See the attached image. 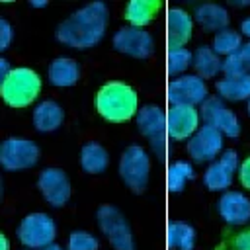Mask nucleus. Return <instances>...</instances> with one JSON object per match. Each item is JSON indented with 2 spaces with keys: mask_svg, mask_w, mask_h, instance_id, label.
Instances as JSON below:
<instances>
[{
  "mask_svg": "<svg viewBox=\"0 0 250 250\" xmlns=\"http://www.w3.org/2000/svg\"><path fill=\"white\" fill-rule=\"evenodd\" d=\"M107 27V6L104 2H90L72 12L57 25L55 37L70 49H90L98 45Z\"/></svg>",
  "mask_w": 250,
  "mask_h": 250,
  "instance_id": "f257e3e1",
  "label": "nucleus"
},
{
  "mask_svg": "<svg viewBox=\"0 0 250 250\" xmlns=\"http://www.w3.org/2000/svg\"><path fill=\"white\" fill-rule=\"evenodd\" d=\"M96 109L105 121H111V123L129 121L139 111L137 92L125 82L111 80L98 90Z\"/></svg>",
  "mask_w": 250,
  "mask_h": 250,
  "instance_id": "f03ea898",
  "label": "nucleus"
},
{
  "mask_svg": "<svg viewBox=\"0 0 250 250\" xmlns=\"http://www.w3.org/2000/svg\"><path fill=\"white\" fill-rule=\"evenodd\" d=\"M41 92V78L35 70L27 66L14 68L2 82H0V94L2 100L10 107H27L31 105Z\"/></svg>",
  "mask_w": 250,
  "mask_h": 250,
  "instance_id": "7ed1b4c3",
  "label": "nucleus"
},
{
  "mask_svg": "<svg viewBox=\"0 0 250 250\" xmlns=\"http://www.w3.org/2000/svg\"><path fill=\"white\" fill-rule=\"evenodd\" d=\"M137 129L150 143L152 152L160 162L168 156V129H166V111L154 104H146L137 111Z\"/></svg>",
  "mask_w": 250,
  "mask_h": 250,
  "instance_id": "20e7f679",
  "label": "nucleus"
},
{
  "mask_svg": "<svg viewBox=\"0 0 250 250\" xmlns=\"http://www.w3.org/2000/svg\"><path fill=\"white\" fill-rule=\"evenodd\" d=\"M150 158L146 150L139 145H131L123 150L119 158V176L133 193H143L148 184Z\"/></svg>",
  "mask_w": 250,
  "mask_h": 250,
  "instance_id": "39448f33",
  "label": "nucleus"
},
{
  "mask_svg": "<svg viewBox=\"0 0 250 250\" xmlns=\"http://www.w3.org/2000/svg\"><path fill=\"white\" fill-rule=\"evenodd\" d=\"M96 221L104 236L115 250H135V238L125 215L115 205H102L96 211Z\"/></svg>",
  "mask_w": 250,
  "mask_h": 250,
  "instance_id": "423d86ee",
  "label": "nucleus"
},
{
  "mask_svg": "<svg viewBox=\"0 0 250 250\" xmlns=\"http://www.w3.org/2000/svg\"><path fill=\"white\" fill-rule=\"evenodd\" d=\"M18 240L29 248V250H39L55 242L57 236V225L47 213H29L25 215L20 225H18Z\"/></svg>",
  "mask_w": 250,
  "mask_h": 250,
  "instance_id": "0eeeda50",
  "label": "nucleus"
},
{
  "mask_svg": "<svg viewBox=\"0 0 250 250\" xmlns=\"http://www.w3.org/2000/svg\"><path fill=\"white\" fill-rule=\"evenodd\" d=\"M209 98L207 84L197 74H182L168 82L166 100L170 105H201Z\"/></svg>",
  "mask_w": 250,
  "mask_h": 250,
  "instance_id": "6e6552de",
  "label": "nucleus"
},
{
  "mask_svg": "<svg viewBox=\"0 0 250 250\" xmlns=\"http://www.w3.org/2000/svg\"><path fill=\"white\" fill-rule=\"evenodd\" d=\"M39 160V146L23 137H10L0 145V164L8 172L27 170Z\"/></svg>",
  "mask_w": 250,
  "mask_h": 250,
  "instance_id": "1a4fd4ad",
  "label": "nucleus"
},
{
  "mask_svg": "<svg viewBox=\"0 0 250 250\" xmlns=\"http://www.w3.org/2000/svg\"><path fill=\"white\" fill-rule=\"evenodd\" d=\"M199 117L205 125H211L217 131H221L223 137L236 139L240 135V123H238L236 113L229 109L227 104L219 96H209L199 105Z\"/></svg>",
  "mask_w": 250,
  "mask_h": 250,
  "instance_id": "9d476101",
  "label": "nucleus"
},
{
  "mask_svg": "<svg viewBox=\"0 0 250 250\" xmlns=\"http://www.w3.org/2000/svg\"><path fill=\"white\" fill-rule=\"evenodd\" d=\"M113 49L133 57V59H148L154 51V39L148 31H145L143 27H133V25H125L121 29H117L113 33Z\"/></svg>",
  "mask_w": 250,
  "mask_h": 250,
  "instance_id": "9b49d317",
  "label": "nucleus"
},
{
  "mask_svg": "<svg viewBox=\"0 0 250 250\" xmlns=\"http://www.w3.org/2000/svg\"><path fill=\"white\" fill-rule=\"evenodd\" d=\"M223 133L211 125H201L188 139V154L195 162H213L223 152Z\"/></svg>",
  "mask_w": 250,
  "mask_h": 250,
  "instance_id": "f8f14e48",
  "label": "nucleus"
},
{
  "mask_svg": "<svg viewBox=\"0 0 250 250\" xmlns=\"http://www.w3.org/2000/svg\"><path fill=\"white\" fill-rule=\"evenodd\" d=\"M238 154L232 148H227L221 152V156L213 162H209L205 174H203V184L209 191H227L232 184V174L238 170Z\"/></svg>",
  "mask_w": 250,
  "mask_h": 250,
  "instance_id": "ddd939ff",
  "label": "nucleus"
},
{
  "mask_svg": "<svg viewBox=\"0 0 250 250\" xmlns=\"http://www.w3.org/2000/svg\"><path fill=\"white\" fill-rule=\"evenodd\" d=\"M199 109L193 105H170L166 111V129L168 137L174 141H188L199 125Z\"/></svg>",
  "mask_w": 250,
  "mask_h": 250,
  "instance_id": "4468645a",
  "label": "nucleus"
},
{
  "mask_svg": "<svg viewBox=\"0 0 250 250\" xmlns=\"http://www.w3.org/2000/svg\"><path fill=\"white\" fill-rule=\"evenodd\" d=\"M37 188L51 207L66 205V201L70 197V182H68V176L61 168L41 170V174L37 178Z\"/></svg>",
  "mask_w": 250,
  "mask_h": 250,
  "instance_id": "2eb2a0df",
  "label": "nucleus"
},
{
  "mask_svg": "<svg viewBox=\"0 0 250 250\" xmlns=\"http://www.w3.org/2000/svg\"><path fill=\"white\" fill-rule=\"evenodd\" d=\"M193 31V18L184 8H170L166 14V47L178 49L186 47V43L191 39Z\"/></svg>",
  "mask_w": 250,
  "mask_h": 250,
  "instance_id": "dca6fc26",
  "label": "nucleus"
},
{
  "mask_svg": "<svg viewBox=\"0 0 250 250\" xmlns=\"http://www.w3.org/2000/svg\"><path fill=\"white\" fill-rule=\"evenodd\" d=\"M217 211L229 225H246L250 221V199L242 191L227 189L219 197Z\"/></svg>",
  "mask_w": 250,
  "mask_h": 250,
  "instance_id": "f3484780",
  "label": "nucleus"
},
{
  "mask_svg": "<svg viewBox=\"0 0 250 250\" xmlns=\"http://www.w3.org/2000/svg\"><path fill=\"white\" fill-rule=\"evenodd\" d=\"M64 111L55 100H45L33 109V127L39 133H53L62 125Z\"/></svg>",
  "mask_w": 250,
  "mask_h": 250,
  "instance_id": "a211bd4d",
  "label": "nucleus"
},
{
  "mask_svg": "<svg viewBox=\"0 0 250 250\" xmlns=\"http://www.w3.org/2000/svg\"><path fill=\"white\" fill-rule=\"evenodd\" d=\"M49 82L57 88H68L74 86L80 78V66L74 59L70 57H57L47 70Z\"/></svg>",
  "mask_w": 250,
  "mask_h": 250,
  "instance_id": "6ab92c4d",
  "label": "nucleus"
},
{
  "mask_svg": "<svg viewBox=\"0 0 250 250\" xmlns=\"http://www.w3.org/2000/svg\"><path fill=\"white\" fill-rule=\"evenodd\" d=\"M195 21L205 29V31H223L229 27V12L225 6L221 4H213V2H205L199 4L195 8L193 14Z\"/></svg>",
  "mask_w": 250,
  "mask_h": 250,
  "instance_id": "aec40b11",
  "label": "nucleus"
},
{
  "mask_svg": "<svg viewBox=\"0 0 250 250\" xmlns=\"http://www.w3.org/2000/svg\"><path fill=\"white\" fill-rule=\"evenodd\" d=\"M160 10H162V2L160 0H131L125 6L123 16L129 21V25L145 27L156 18V14Z\"/></svg>",
  "mask_w": 250,
  "mask_h": 250,
  "instance_id": "412c9836",
  "label": "nucleus"
},
{
  "mask_svg": "<svg viewBox=\"0 0 250 250\" xmlns=\"http://www.w3.org/2000/svg\"><path fill=\"white\" fill-rule=\"evenodd\" d=\"M166 246L168 250H193L195 229L186 221H170L166 225Z\"/></svg>",
  "mask_w": 250,
  "mask_h": 250,
  "instance_id": "4be33fe9",
  "label": "nucleus"
},
{
  "mask_svg": "<svg viewBox=\"0 0 250 250\" xmlns=\"http://www.w3.org/2000/svg\"><path fill=\"white\" fill-rule=\"evenodd\" d=\"M199 78H215L223 70V59L213 51V47L201 45L193 51V64Z\"/></svg>",
  "mask_w": 250,
  "mask_h": 250,
  "instance_id": "5701e85b",
  "label": "nucleus"
},
{
  "mask_svg": "<svg viewBox=\"0 0 250 250\" xmlns=\"http://www.w3.org/2000/svg\"><path fill=\"white\" fill-rule=\"evenodd\" d=\"M109 164V154L100 143H86L80 150V166L88 174H102Z\"/></svg>",
  "mask_w": 250,
  "mask_h": 250,
  "instance_id": "b1692460",
  "label": "nucleus"
},
{
  "mask_svg": "<svg viewBox=\"0 0 250 250\" xmlns=\"http://www.w3.org/2000/svg\"><path fill=\"white\" fill-rule=\"evenodd\" d=\"M217 94L221 100L229 102H242L250 98V74L236 76V78H221L217 82Z\"/></svg>",
  "mask_w": 250,
  "mask_h": 250,
  "instance_id": "393cba45",
  "label": "nucleus"
},
{
  "mask_svg": "<svg viewBox=\"0 0 250 250\" xmlns=\"http://www.w3.org/2000/svg\"><path fill=\"white\" fill-rule=\"evenodd\" d=\"M195 178V170L186 160H176L166 170V189L170 193H180L188 182Z\"/></svg>",
  "mask_w": 250,
  "mask_h": 250,
  "instance_id": "a878e982",
  "label": "nucleus"
},
{
  "mask_svg": "<svg viewBox=\"0 0 250 250\" xmlns=\"http://www.w3.org/2000/svg\"><path fill=\"white\" fill-rule=\"evenodd\" d=\"M242 35L234 29H223L219 33H215L213 37V51L219 55V57H230L234 53H238L242 49Z\"/></svg>",
  "mask_w": 250,
  "mask_h": 250,
  "instance_id": "bb28decb",
  "label": "nucleus"
},
{
  "mask_svg": "<svg viewBox=\"0 0 250 250\" xmlns=\"http://www.w3.org/2000/svg\"><path fill=\"white\" fill-rule=\"evenodd\" d=\"M193 64V53L188 47L166 51V72L168 76H182Z\"/></svg>",
  "mask_w": 250,
  "mask_h": 250,
  "instance_id": "cd10ccee",
  "label": "nucleus"
},
{
  "mask_svg": "<svg viewBox=\"0 0 250 250\" xmlns=\"http://www.w3.org/2000/svg\"><path fill=\"white\" fill-rule=\"evenodd\" d=\"M98 246H100L98 238L88 230H72L68 234L66 250H98Z\"/></svg>",
  "mask_w": 250,
  "mask_h": 250,
  "instance_id": "c85d7f7f",
  "label": "nucleus"
},
{
  "mask_svg": "<svg viewBox=\"0 0 250 250\" xmlns=\"http://www.w3.org/2000/svg\"><path fill=\"white\" fill-rule=\"evenodd\" d=\"M221 72H223L227 78H236V76L248 74L240 53H234V55H230V57H225V59H223V70H221Z\"/></svg>",
  "mask_w": 250,
  "mask_h": 250,
  "instance_id": "c756f323",
  "label": "nucleus"
},
{
  "mask_svg": "<svg viewBox=\"0 0 250 250\" xmlns=\"http://www.w3.org/2000/svg\"><path fill=\"white\" fill-rule=\"evenodd\" d=\"M230 250H250V227L230 238Z\"/></svg>",
  "mask_w": 250,
  "mask_h": 250,
  "instance_id": "7c9ffc66",
  "label": "nucleus"
},
{
  "mask_svg": "<svg viewBox=\"0 0 250 250\" xmlns=\"http://www.w3.org/2000/svg\"><path fill=\"white\" fill-rule=\"evenodd\" d=\"M14 39V29L8 20H0V51H6Z\"/></svg>",
  "mask_w": 250,
  "mask_h": 250,
  "instance_id": "2f4dec72",
  "label": "nucleus"
},
{
  "mask_svg": "<svg viewBox=\"0 0 250 250\" xmlns=\"http://www.w3.org/2000/svg\"><path fill=\"white\" fill-rule=\"evenodd\" d=\"M238 180H240L242 188L250 189V156L240 162V166H238Z\"/></svg>",
  "mask_w": 250,
  "mask_h": 250,
  "instance_id": "473e14b6",
  "label": "nucleus"
},
{
  "mask_svg": "<svg viewBox=\"0 0 250 250\" xmlns=\"http://www.w3.org/2000/svg\"><path fill=\"white\" fill-rule=\"evenodd\" d=\"M238 53H240V57H242V61H244V66H246L248 74H250V41H248V43H244V45H242V49H240Z\"/></svg>",
  "mask_w": 250,
  "mask_h": 250,
  "instance_id": "72a5a7b5",
  "label": "nucleus"
},
{
  "mask_svg": "<svg viewBox=\"0 0 250 250\" xmlns=\"http://www.w3.org/2000/svg\"><path fill=\"white\" fill-rule=\"evenodd\" d=\"M12 70H14V68L10 66L8 59H4V57H2V59H0V78L4 80V78H6V76H8L10 72H12Z\"/></svg>",
  "mask_w": 250,
  "mask_h": 250,
  "instance_id": "f704fd0d",
  "label": "nucleus"
},
{
  "mask_svg": "<svg viewBox=\"0 0 250 250\" xmlns=\"http://www.w3.org/2000/svg\"><path fill=\"white\" fill-rule=\"evenodd\" d=\"M240 35L248 37V41H250V16L240 21Z\"/></svg>",
  "mask_w": 250,
  "mask_h": 250,
  "instance_id": "c9c22d12",
  "label": "nucleus"
},
{
  "mask_svg": "<svg viewBox=\"0 0 250 250\" xmlns=\"http://www.w3.org/2000/svg\"><path fill=\"white\" fill-rule=\"evenodd\" d=\"M0 250H10V240H8V236L4 232L0 234Z\"/></svg>",
  "mask_w": 250,
  "mask_h": 250,
  "instance_id": "e433bc0d",
  "label": "nucleus"
},
{
  "mask_svg": "<svg viewBox=\"0 0 250 250\" xmlns=\"http://www.w3.org/2000/svg\"><path fill=\"white\" fill-rule=\"evenodd\" d=\"M29 6L31 8H45L47 6V0H29Z\"/></svg>",
  "mask_w": 250,
  "mask_h": 250,
  "instance_id": "4c0bfd02",
  "label": "nucleus"
},
{
  "mask_svg": "<svg viewBox=\"0 0 250 250\" xmlns=\"http://www.w3.org/2000/svg\"><path fill=\"white\" fill-rule=\"evenodd\" d=\"M229 4L230 6H236V8H242V6H250V0H230Z\"/></svg>",
  "mask_w": 250,
  "mask_h": 250,
  "instance_id": "58836bf2",
  "label": "nucleus"
},
{
  "mask_svg": "<svg viewBox=\"0 0 250 250\" xmlns=\"http://www.w3.org/2000/svg\"><path fill=\"white\" fill-rule=\"evenodd\" d=\"M39 250H64V248H62V246H59V244H55V242H53V244H49V246H45V248H39Z\"/></svg>",
  "mask_w": 250,
  "mask_h": 250,
  "instance_id": "ea45409f",
  "label": "nucleus"
},
{
  "mask_svg": "<svg viewBox=\"0 0 250 250\" xmlns=\"http://www.w3.org/2000/svg\"><path fill=\"white\" fill-rule=\"evenodd\" d=\"M246 102H248V104H246V111H248V115H250V98H248Z\"/></svg>",
  "mask_w": 250,
  "mask_h": 250,
  "instance_id": "a19ab883",
  "label": "nucleus"
}]
</instances>
